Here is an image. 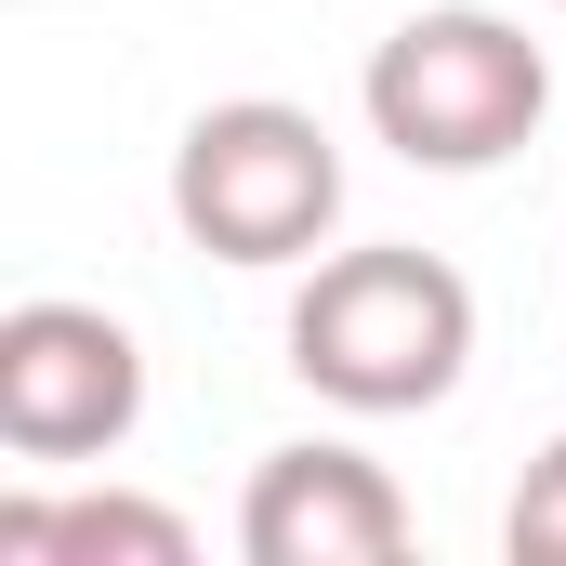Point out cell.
Instances as JSON below:
<instances>
[{
  "instance_id": "8992f818",
  "label": "cell",
  "mask_w": 566,
  "mask_h": 566,
  "mask_svg": "<svg viewBox=\"0 0 566 566\" xmlns=\"http://www.w3.org/2000/svg\"><path fill=\"white\" fill-rule=\"evenodd\" d=\"M198 527L133 488H80V501H0V566H185Z\"/></svg>"
},
{
  "instance_id": "3957f363",
  "label": "cell",
  "mask_w": 566,
  "mask_h": 566,
  "mask_svg": "<svg viewBox=\"0 0 566 566\" xmlns=\"http://www.w3.org/2000/svg\"><path fill=\"white\" fill-rule=\"evenodd\" d=\"M171 224L211 264H316V238L343 224V145L290 93H224L171 145Z\"/></svg>"
},
{
  "instance_id": "52a82bcc",
  "label": "cell",
  "mask_w": 566,
  "mask_h": 566,
  "mask_svg": "<svg viewBox=\"0 0 566 566\" xmlns=\"http://www.w3.org/2000/svg\"><path fill=\"white\" fill-rule=\"evenodd\" d=\"M501 554L514 566H566V434L527 461V488H514V514H501Z\"/></svg>"
},
{
  "instance_id": "6da1fadb",
  "label": "cell",
  "mask_w": 566,
  "mask_h": 566,
  "mask_svg": "<svg viewBox=\"0 0 566 566\" xmlns=\"http://www.w3.org/2000/svg\"><path fill=\"white\" fill-rule=\"evenodd\" d=\"M461 369H474V277L448 251L369 238V251H329L290 290V382L329 396V409H356V422L448 409Z\"/></svg>"
},
{
  "instance_id": "5b68a950",
  "label": "cell",
  "mask_w": 566,
  "mask_h": 566,
  "mask_svg": "<svg viewBox=\"0 0 566 566\" xmlns=\"http://www.w3.org/2000/svg\"><path fill=\"white\" fill-rule=\"evenodd\" d=\"M238 554L251 566H396L409 554V488L343 434L264 448L251 501H238Z\"/></svg>"
},
{
  "instance_id": "7a4b0ae2",
  "label": "cell",
  "mask_w": 566,
  "mask_h": 566,
  "mask_svg": "<svg viewBox=\"0 0 566 566\" xmlns=\"http://www.w3.org/2000/svg\"><path fill=\"white\" fill-rule=\"evenodd\" d=\"M356 106H369V133L396 145L409 171H501L514 145L554 119V53L514 13H488V0H448V13H409L369 53Z\"/></svg>"
},
{
  "instance_id": "277c9868",
  "label": "cell",
  "mask_w": 566,
  "mask_h": 566,
  "mask_svg": "<svg viewBox=\"0 0 566 566\" xmlns=\"http://www.w3.org/2000/svg\"><path fill=\"white\" fill-rule=\"evenodd\" d=\"M145 422V343L106 303H13L0 316V448L13 461H106Z\"/></svg>"
}]
</instances>
